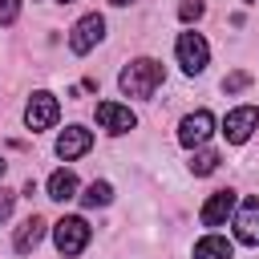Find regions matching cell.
Returning a JSON list of instances; mask_svg holds the SVG:
<instances>
[{"label": "cell", "mask_w": 259, "mask_h": 259, "mask_svg": "<svg viewBox=\"0 0 259 259\" xmlns=\"http://www.w3.org/2000/svg\"><path fill=\"white\" fill-rule=\"evenodd\" d=\"M97 121H101V130H109V134H130L134 125H138V117H134V109L130 105H117V101H97Z\"/></svg>", "instance_id": "obj_7"}, {"label": "cell", "mask_w": 259, "mask_h": 259, "mask_svg": "<svg viewBox=\"0 0 259 259\" xmlns=\"http://www.w3.org/2000/svg\"><path fill=\"white\" fill-rule=\"evenodd\" d=\"M109 198H113V186H109V182H89L85 194H81L85 206H109Z\"/></svg>", "instance_id": "obj_15"}, {"label": "cell", "mask_w": 259, "mask_h": 259, "mask_svg": "<svg viewBox=\"0 0 259 259\" xmlns=\"http://www.w3.org/2000/svg\"><path fill=\"white\" fill-rule=\"evenodd\" d=\"M12 202H16V194H8V190H0V223L12 214Z\"/></svg>", "instance_id": "obj_20"}, {"label": "cell", "mask_w": 259, "mask_h": 259, "mask_svg": "<svg viewBox=\"0 0 259 259\" xmlns=\"http://www.w3.org/2000/svg\"><path fill=\"white\" fill-rule=\"evenodd\" d=\"M202 8H206L202 0H182V4H178V16H182V20H198Z\"/></svg>", "instance_id": "obj_18"}, {"label": "cell", "mask_w": 259, "mask_h": 259, "mask_svg": "<svg viewBox=\"0 0 259 259\" xmlns=\"http://www.w3.org/2000/svg\"><path fill=\"white\" fill-rule=\"evenodd\" d=\"M20 16V0H0V24H12Z\"/></svg>", "instance_id": "obj_19"}, {"label": "cell", "mask_w": 259, "mask_h": 259, "mask_svg": "<svg viewBox=\"0 0 259 259\" xmlns=\"http://www.w3.org/2000/svg\"><path fill=\"white\" fill-rule=\"evenodd\" d=\"M61 4H73V0H61Z\"/></svg>", "instance_id": "obj_23"}, {"label": "cell", "mask_w": 259, "mask_h": 259, "mask_svg": "<svg viewBox=\"0 0 259 259\" xmlns=\"http://www.w3.org/2000/svg\"><path fill=\"white\" fill-rule=\"evenodd\" d=\"M89 146H93V134H89L85 125H69V130L57 138V154H61L65 162H73V158L89 154Z\"/></svg>", "instance_id": "obj_9"}, {"label": "cell", "mask_w": 259, "mask_h": 259, "mask_svg": "<svg viewBox=\"0 0 259 259\" xmlns=\"http://www.w3.org/2000/svg\"><path fill=\"white\" fill-rule=\"evenodd\" d=\"M101 32H105V20L97 16V12H89V16H81L77 24H73V36H69V49L77 53V57H85L97 40H101Z\"/></svg>", "instance_id": "obj_6"}, {"label": "cell", "mask_w": 259, "mask_h": 259, "mask_svg": "<svg viewBox=\"0 0 259 259\" xmlns=\"http://www.w3.org/2000/svg\"><path fill=\"white\" fill-rule=\"evenodd\" d=\"M0 178H4V158H0Z\"/></svg>", "instance_id": "obj_22"}, {"label": "cell", "mask_w": 259, "mask_h": 259, "mask_svg": "<svg viewBox=\"0 0 259 259\" xmlns=\"http://www.w3.org/2000/svg\"><path fill=\"white\" fill-rule=\"evenodd\" d=\"M53 235H57V251H61V255H81L85 243H89V223L77 219V214H69V219L57 223Z\"/></svg>", "instance_id": "obj_3"}, {"label": "cell", "mask_w": 259, "mask_h": 259, "mask_svg": "<svg viewBox=\"0 0 259 259\" xmlns=\"http://www.w3.org/2000/svg\"><path fill=\"white\" fill-rule=\"evenodd\" d=\"M247 4H251V0H247Z\"/></svg>", "instance_id": "obj_24"}, {"label": "cell", "mask_w": 259, "mask_h": 259, "mask_svg": "<svg viewBox=\"0 0 259 259\" xmlns=\"http://www.w3.org/2000/svg\"><path fill=\"white\" fill-rule=\"evenodd\" d=\"M235 235H239V243L259 247V198H247L243 202V210L235 219Z\"/></svg>", "instance_id": "obj_11"}, {"label": "cell", "mask_w": 259, "mask_h": 259, "mask_svg": "<svg viewBox=\"0 0 259 259\" xmlns=\"http://www.w3.org/2000/svg\"><path fill=\"white\" fill-rule=\"evenodd\" d=\"M40 239H45V219H40V214H28V219L20 223V231H16V251L28 255Z\"/></svg>", "instance_id": "obj_12"}, {"label": "cell", "mask_w": 259, "mask_h": 259, "mask_svg": "<svg viewBox=\"0 0 259 259\" xmlns=\"http://www.w3.org/2000/svg\"><path fill=\"white\" fill-rule=\"evenodd\" d=\"M162 81H166V73H162V65L150 61V57L130 61V65L121 69V77H117V85H121L125 97H154V89H158Z\"/></svg>", "instance_id": "obj_1"}, {"label": "cell", "mask_w": 259, "mask_h": 259, "mask_svg": "<svg viewBox=\"0 0 259 259\" xmlns=\"http://www.w3.org/2000/svg\"><path fill=\"white\" fill-rule=\"evenodd\" d=\"M214 166H219V154H214V150H198V154L190 158V170H194V174H214Z\"/></svg>", "instance_id": "obj_16"}, {"label": "cell", "mask_w": 259, "mask_h": 259, "mask_svg": "<svg viewBox=\"0 0 259 259\" xmlns=\"http://www.w3.org/2000/svg\"><path fill=\"white\" fill-rule=\"evenodd\" d=\"M49 198H57V202L77 198V174H73V170H57V174L49 178Z\"/></svg>", "instance_id": "obj_14"}, {"label": "cell", "mask_w": 259, "mask_h": 259, "mask_svg": "<svg viewBox=\"0 0 259 259\" xmlns=\"http://www.w3.org/2000/svg\"><path fill=\"white\" fill-rule=\"evenodd\" d=\"M109 4H117V8H125V4H134V0H109Z\"/></svg>", "instance_id": "obj_21"}, {"label": "cell", "mask_w": 259, "mask_h": 259, "mask_svg": "<svg viewBox=\"0 0 259 259\" xmlns=\"http://www.w3.org/2000/svg\"><path fill=\"white\" fill-rule=\"evenodd\" d=\"M210 130H214V117H210L206 109H194V113L182 117V125H178V142L194 150V146H202V142L210 138Z\"/></svg>", "instance_id": "obj_8"}, {"label": "cell", "mask_w": 259, "mask_h": 259, "mask_svg": "<svg viewBox=\"0 0 259 259\" xmlns=\"http://www.w3.org/2000/svg\"><path fill=\"white\" fill-rule=\"evenodd\" d=\"M231 255H235V247L223 235H206L194 243V259H231Z\"/></svg>", "instance_id": "obj_13"}, {"label": "cell", "mask_w": 259, "mask_h": 259, "mask_svg": "<svg viewBox=\"0 0 259 259\" xmlns=\"http://www.w3.org/2000/svg\"><path fill=\"white\" fill-rule=\"evenodd\" d=\"M174 49H178V65H182L186 73H202L206 61H210V49H206L202 32H182Z\"/></svg>", "instance_id": "obj_4"}, {"label": "cell", "mask_w": 259, "mask_h": 259, "mask_svg": "<svg viewBox=\"0 0 259 259\" xmlns=\"http://www.w3.org/2000/svg\"><path fill=\"white\" fill-rule=\"evenodd\" d=\"M231 210H235V194L231 190H214L210 198H206V206H202V227H223L227 219H231Z\"/></svg>", "instance_id": "obj_10"}, {"label": "cell", "mask_w": 259, "mask_h": 259, "mask_svg": "<svg viewBox=\"0 0 259 259\" xmlns=\"http://www.w3.org/2000/svg\"><path fill=\"white\" fill-rule=\"evenodd\" d=\"M247 85H251V73H247V69H235V73L223 77V89H227V93H239V89H247Z\"/></svg>", "instance_id": "obj_17"}, {"label": "cell", "mask_w": 259, "mask_h": 259, "mask_svg": "<svg viewBox=\"0 0 259 259\" xmlns=\"http://www.w3.org/2000/svg\"><path fill=\"white\" fill-rule=\"evenodd\" d=\"M57 117H61V105H57L53 93H32V97H28V105H24V125H28L32 134L57 125Z\"/></svg>", "instance_id": "obj_2"}, {"label": "cell", "mask_w": 259, "mask_h": 259, "mask_svg": "<svg viewBox=\"0 0 259 259\" xmlns=\"http://www.w3.org/2000/svg\"><path fill=\"white\" fill-rule=\"evenodd\" d=\"M259 130V109L255 105H239V109H231L227 117H223V134H227V142H247L251 134Z\"/></svg>", "instance_id": "obj_5"}]
</instances>
